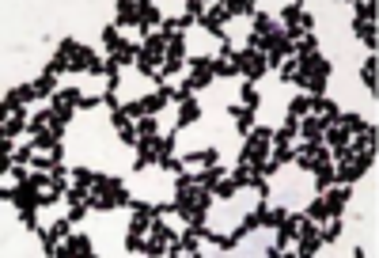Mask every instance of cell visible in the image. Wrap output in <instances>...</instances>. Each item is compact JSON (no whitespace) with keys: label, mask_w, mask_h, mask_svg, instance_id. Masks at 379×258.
<instances>
[{"label":"cell","mask_w":379,"mask_h":258,"mask_svg":"<svg viewBox=\"0 0 379 258\" xmlns=\"http://www.w3.org/2000/svg\"><path fill=\"white\" fill-rule=\"evenodd\" d=\"M235 72H243V76H250V80H254V76H262L266 68H262V57H258V54H239V57H235Z\"/></svg>","instance_id":"obj_1"},{"label":"cell","mask_w":379,"mask_h":258,"mask_svg":"<svg viewBox=\"0 0 379 258\" xmlns=\"http://www.w3.org/2000/svg\"><path fill=\"white\" fill-rule=\"evenodd\" d=\"M300 251H303V255H315V251H319V236H315L311 228H303V239H300Z\"/></svg>","instance_id":"obj_2"},{"label":"cell","mask_w":379,"mask_h":258,"mask_svg":"<svg viewBox=\"0 0 379 258\" xmlns=\"http://www.w3.org/2000/svg\"><path fill=\"white\" fill-rule=\"evenodd\" d=\"M197 118V103H194V99H186V103H182V126H186V122H194Z\"/></svg>","instance_id":"obj_3"},{"label":"cell","mask_w":379,"mask_h":258,"mask_svg":"<svg viewBox=\"0 0 379 258\" xmlns=\"http://www.w3.org/2000/svg\"><path fill=\"white\" fill-rule=\"evenodd\" d=\"M357 31H360V38L368 46H376V27H368V23H357Z\"/></svg>","instance_id":"obj_4"},{"label":"cell","mask_w":379,"mask_h":258,"mask_svg":"<svg viewBox=\"0 0 379 258\" xmlns=\"http://www.w3.org/2000/svg\"><path fill=\"white\" fill-rule=\"evenodd\" d=\"M118 23H133V19H137V11H133V4H118Z\"/></svg>","instance_id":"obj_5"},{"label":"cell","mask_w":379,"mask_h":258,"mask_svg":"<svg viewBox=\"0 0 379 258\" xmlns=\"http://www.w3.org/2000/svg\"><path fill=\"white\" fill-rule=\"evenodd\" d=\"M364 84H368V87H376V61H368V64H364Z\"/></svg>","instance_id":"obj_6"}]
</instances>
